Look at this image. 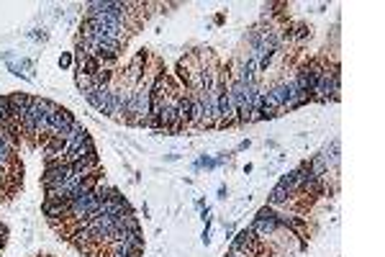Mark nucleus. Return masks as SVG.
Segmentation results:
<instances>
[{
  "instance_id": "39448f33",
  "label": "nucleus",
  "mask_w": 385,
  "mask_h": 257,
  "mask_svg": "<svg viewBox=\"0 0 385 257\" xmlns=\"http://www.w3.org/2000/svg\"><path fill=\"white\" fill-rule=\"evenodd\" d=\"M319 157H321L323 162H326V168L334 172V170L339 168V142H331V147H326Z\"/></svg>"
},
{
  "instance_id": "f257e3e1",
  "label": "nucleus",
  "mask_w": 385,
  "mask_h": 257,
  "mask_svg": "<svg viewBox=\"0 0 385 257\" xmlns=\"http://www.w3.org/2000/svg\"><path fill=\"white\" fill-rule=\"evenodd\" d=\"M249 229H252V234H255L257 239H262V242L267 239V237H275L277 232H283V229H280V224L275 221V211L270 206H264V208L257 211L255 221L249 224Z\"/></svg>"
},
{
  "instance_id": "1a4fd4ad",
  "label": "nucleus",
  "mask_w": 385,
  "mask_h": 257,
  "mask_svg": "<svg viewBox=\"0 0 385 257\" xmlns=\"http://www.w3.org/2000/svg\"><path fill=\"white\" fill-rule=\"evenodd\" d=\"M69 65H72V54L64 52L62 57H59V67H69Z\"/></svg>"
},
{
  "instance_id": "f03ea898",
  "label": "nucleus",
  "mask_w": 385,
  "mask_h": 257,
  "mask_svg": "<svg viewBox=\"0 0 385 257\" xmlns=\"http://www.w3.org/2000/svg\"><path fill=\"white\" fill-rule=\"evenodd\" d=\"M72 175V165L64 162V160H52L47 162V170H44V188H52V185H59Z\"/></svg>"
},
{
  "instance_id": "20e7f679",
  "label": "nucleus",
  "mask_w": 385,
  "mask_h": 257,
  "mask_svg": "<svg viewBox=\"0 0 385 257\" xmlns=\"http://www.w3.org/2000/svg\"><path fill=\"white\" fill-rule=\"evenodd\" d=\"M44 214L49 216V221L54 226H59V216L67 219V201H44Z\"/></svg>"
},
{
  "instance_id": "7ed1b4c3",
  "label": "nucleus",
  "mask_w": 385,
  "mask_h": 257,
  "mask_svg": "<svg viewBox=\"0 0 385 257\" xmlns=\"http://www.w3.org/2000/svg\"><path fill=\"white\" fill-rule=\"evenodd\" d=\"M85 100L93 105L95 111L106 113L108 111V103H111V85H103V87H90L87 93H82Z\"/></svg>"
},
{
  "instance_id": "0eeeda50",
  "label": "nucleus",
  "mask_w": 385,
  "mask_h": 257,
  "mask_svg": "<svg viewBox=\"0 0 385 257\" xmlns=\"http://www.w3.org/2000/svg\"><path fill=\"white\" fill-rule=\"evenodd\" d=\"M75 83H77V87L82 90V93H87V90L93 87V78L90 75H82V72H75Z\"/></svg>"
},
{
  "instance_id": "6e6552de",
  "label": "nucleus",
  "mask_w": 385,
  "mask_h": 257,
  "mask_svg": "<svg viewBox=\"0 0 385 257\" xmlns=\"http://www.w3.org/2000/svg\"><path fill=\"white\" fill-rule=\"evenodd\" d=\"M195 168H205V170H213V168H218V165H216V160H213V157H205V155H203V157H200V160L195 162Z\"/></svg>"
},
{
  "instance_id": "423d86ee",
  "label": "nucleus",
  "mask_w": 385,
  "mask_h": 257,
  "mask_svg": "<svg viewBox=\"0 0 385 257\" xmlns=\"http://www.w3.org/2000/svg\"><path fill=\"white\" fill-rule=\"evenodd\" d=\"M8 70H10L13 75H18V78H31V65H28L26 59H21L18 65H16V62H8Z\"/></svg>"
}]
</instances>
